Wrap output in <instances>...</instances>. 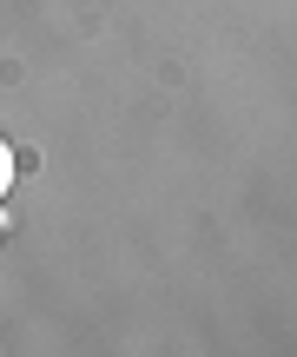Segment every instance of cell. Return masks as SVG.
<instances>
[{
    "instance_id": "1",
    "label": "cell",
    "mask_w": 297,
    "mask_h": 357,
    "mask_svg": "<svg viewBox=\"0 0 297 357\" xmlns=\"http://www.w3.org/2000/svg\"><path fill=\"white\" fill-rule=\"evenodd\" d=\"M7 185H13V146L0 139V192H7Z\"/></svg>"
}]
</instances>
